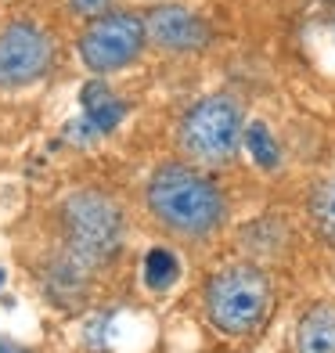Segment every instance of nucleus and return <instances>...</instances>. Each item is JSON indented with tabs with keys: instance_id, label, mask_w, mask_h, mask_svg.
I'll return each instance as SVG.
<instances>
[{
	"instance_id": "f257e3e1",
	"label": "nucleus",
	"mask_w": 335,
	"mask_h": 353,
	"mask_svg": "<svg viewBox=\"0 0 335 353\" xmlns=\"http://www.w3.org/2000/svg\"><path fill=\"white\" fill-rule=\"evenodd\" d=\"M145 213L181 245H210L227 228L231 199L210 170L187 159H166L145 181Z\"/></svg>"
},
{
	"instance_id": "f03ea898",
	"label": "nucleus",
	"mask_w": 335,
	"mask_h": 353,
	"mask_svg": "<svg viewBox=\"0 0 335 353\" xmlns=\"http://www.w3.org/2000/svg\"><path fill=\"white\" fill-rule=\"evenodd\" d=\"M278 307V285L256 260H227L202 281V317L223 339L260 335Z\"/></svg>"
},
{
	"instance_id": "7ed1b4c3",
	"label": "nucleus",
	"mask_w": 335,
	"mask_h": 353,
	"mask_svg": "<svg viewBox=\"0 0 335 353\" xmlns=\"http://www.w3.org/2000/svg\"><path fill=\"white\" fill-rule=\"evenodd\" d=\"M61 256L94 274L119 260L126 242V213L116 195L101 188H76L58 205Z\"/></svg>"
},
{
	"instance_id": "20e7f679",
	"label": "nucleus",
	"mask_w": 335,
	"mask_h": 353,
	"mask_svg": "<svg viewBox=\"0 0 335 353\" xmlns=\"http://www.w3.org/2000/svg\"><path fill=\"white\" fill-rule=\"evenodd\" d=\"M245 105L231 90H213L191 101L177 119V148L187 163L202 170H220L245 148Z\"/></svg>"
},
{
	"instance_id": "39448f33",
	"label": "nucleus",
	"mask_w": 335,
	"mask_h": 353,
	"mask_svg": "<svg viewBox=\"0 0 335 353\" xmlns=\"http://www.w3.org/2000/svg\"><path fill=\"white\" fill-rule=\"evenodd\" d=\"M145 47H148L145 14L126 11V8H116V11L101 14V19L83 22V29L76 37V54L83 61V69L101 79L137 65Z\"/></svg>"
},
{
	"instance_id": "423d86ee",
	"label": "nucleus",
	"mask_w": 335,
	"mask_h": 353,
	"mask_svg": "<svg viewBox=\"0 0 335 353\" xmlns=\"http://www.w3.org/2000/svg\"><path fill=\"white\" fill-rule=\"evenodd\" d=\"M54 65V40L37 19H11L0 29V90L33 87Z\"/></svg>"
},
{
	"instance_id": "0eeeda50",
	"label": "nucleus",
	"mask_w": 335,
	"mask_h": 353,
	"mask_svg": "<svg viewBox=\"0 0 335 353\" xmlns=\"http://www.w3.org/2000/svg\"><path fill=\"white\" fill-rule=\"evenodd\" d=\"M148 43L166 54H199L213 43V26L187 4H152L141 11Z\"/></svg>"
},
{
	"instance_id": "6e6552de",
	"label": "nucleus",
	"mask_w": 335,
	"mask_h": 353,
	"mask_svg": "<svg viewBox=\"0 0 335 353\" xmlns=\"http://www.w3.org/2000/svg\"><path fill=\"white\" fill-rule=\"evenodd\" d=\"M79 108H83V119L101 137L116 134L123 126V119H126V112H130L126 98H119V94L112 90L101 76H94V79H87V83L79 87Z\"/></svg>"
},
{
	"instance_id": "1a4fd4ad",
	"label": "nucleus",
	"mask_w": 335,
	"mask_h": 353,
	"mask_svg": "<svg viewBox=\"0 0 335 353\" xmlns=\"http://www.w3.org/2000/svg\"><path fill=\"white\" fill-rule=\"evenodd\" d=\"M292 353H335V303L317 299L296 317Z\"/></svg>"
},
{
	"instance_id": "9d476101",
	"label": "nucleus",
	"mask_w": 335,
	"mask_h": 353,
	"mask_svg": "<svg viewBox=\"0 0 335 353\" xmlns=\"http://www.w3.org/2000/svg\"><path fill=\"white\" fill-rule=\"evenodd\" d=\"M303 210H307V223L314 238L321 245L335 249V176H321V181L310 184Z\"/></svg>"
},
{
	"instance_id": "9b49d317",
	"label": "nucleus",
	"mask_w": 335,
	"mask_h": 353,
	"mask_svg": "<svg viewBox=\"0 0 335 353\" xmlns=\"http://www.w3.org/2000/svg\"><path fill=\"white\" fill-rule=\"evenodd\" d=\"M181 278V256L166 245H152L141 260V281L148 292H170Z\"/></svg>"
},
{
	"instance_id": "f8f14e48",
	"label": "nucleus",
	"mask_w": 335,
	"mask_h": 353,
	"mask_svg": "<svg viewBox=\"0 0 335 353\" xmlns=\"http://www.w3.org/2000/svg\"><path fill=\"white\" fill-rule=\"evenodd\" d=\"M245 148L252 152V159H256L263 170H274L278 159H281L278 144H274V137H270V130H267L263 123H249V130H245Z\"/></svg>"
},
{
	"instance_id": "ddd939ff",
	"label": "nucleus",
	"mask_w": 335,
	"mask_h": 353,
	"mask_svg": "<svg viewBox=\"0 0 335 353\" xmlns=\"http://www.w3.org/2000/svg\"><path fill=\"white\" fill-rule=\"evenodd\" d=\"M69 11L76 19L90 22V19H101V14L116 11V0H69Z\"/></svg>"
},
{
	"instance_id": "4468645a",
	"label": "nucleus",
	"mask_w": 335,
	"mask_h": 353,
	"mask_svg": "<svg viewBox=\"0 0 335 353\" xmlns=\"http://www.w3.org/2000/svg\"><path fill=\"white\" fill-rule=\"evenodd\" d=\"M0 353H33V350H26L22 343H14V339H8V335H0Z\"/></svg>"
},
{
	"instance_id": "2eb2a0df",
	"label": "nucleus",
	"mask_w": 335,
	"mask_h": 353,
	"mask_svg": "<svg viewBox=\"0 0 335 353\" xmlns=\"http://www.w3.org/2000/svg\"><path fill=\"white\" fill-rule=\"evenodd\" d=\"M0 288H4V267H0Z\"/></svg>"
}]
</instances>
